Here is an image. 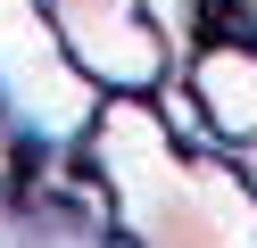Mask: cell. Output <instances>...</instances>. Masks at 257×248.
Returning <instances> with one entry per match:
<instances>
[{
    "label": "cell",
    "instance_id": "cell-1",
    "mask_svg": "<svg viewBox=\"0 0 257 248\" xmlns=\"http://www.w3.org/2000/svg\"><path fill=\"white\" fill-rule=\"evenodd\" d=\"M83 165L133 248H257V182L224 149H183L150 91H100Z\"/></svg>",
    "mask_w": 257,
    "mask_h": 248
},
{
    "label": "cell",
    "instance_id": "cell-2",
    "mask_svg": "<svg viewBox=\"0 0 257 248\" xmlns=\"http://www.w3.org/2000/svg\"><path fill=\"white\" fill-rule=\"evenodd\" d=\"M42 17L58 25L67 58L83 66L100 91H150V83L174 66L166 33L150 25L141 0H42Z\"/></svg>",
    "mask_w": 257,
    "mask_h": 248
},
{
    "label": "cell",
    "instance_id": "cell-3",
    "mask_svg": "<svg viewBox=\"0 0 257 248\" xmlns=\"http://www.w3.org/2000/svg\"><path fill=\"white\" fill-rule=\"evenodd\" d=\"M232 25H249V42H257V0H232Z\"/></svg>",
    "mask_w": 257,
    "mask_h": 248
}]
</instances>
